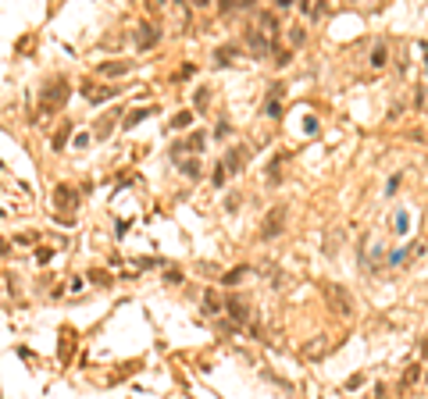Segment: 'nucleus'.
<instances>
[{
  "label": "nucleus",
  "mask_w": 428,
  "mask_h": 399,
  "mask_svg": "<svg viewBox=\"0 0 428 399\" xmlns=\"http://www.w3.org/2000/svg\"><path fill=\"white\" fill-rule=\"evenodd\" d=\"M207 310H214V314H221V303H218V296H207Z\"/></svg>",
  "instance_id": "obj_17"
},
{
  "label": "nucleus",
  "mask_w": 428,
  "mask_h": 399,
  "mask_svg": "<svg viewBox=\"0 0 428 399\" xmlns=\"http://www.w3.org/2000/svg\"><path fill=\"white\" fill-rule=\"evenodd\" d=\"M243 274H247V267H236V271H228V274H225V285H232V282H239Z\"/></svg>",
  "instance_id": "obj_13"
},
{
  "label": "nucleus",
  "mask_w": 428,
  "mask_h": 399,
  "mask_svg": "<svg viewBox=\"0 0 428 399\" xmlns=\"http://www.w3.org/2000/svg\"><path fill=\"white\" fill-rule=\"evenodd\" d=\"M189 121H193V114H189V111H178V114L172 118V125H175V129H182V125H189Z\"/></svg>",
  "instance_id": "obj_9"
},
{
  "label": "nucleus",
  "mask_w": 428,
  "mask_h": 399,
  "mask_svg": "<svg viewBox=\"0 0 428 399\" xmlns=\"http://www.w3.org/2000/svg\"><path fill=\"white\" fill-rule=\"evenodd\" d=\"M68 100V82L65 79H54L50 86H47V93H43V107H39V114H54V111H61V103Z\"/></svg>",
  "instance_id": "obj_1"
},
{
  "label": "nucleus",
  "mask_w": 428,
  "mask_h": 399,
  "mask_svg": "<svg viewBox=\"0 0 428 399\" xmlns=\"http://www.w3.org/2000/svg\"><path fill=\"white\" fill-rule=\"evenodd\" d=\"M57 203L61 207H75V193H68V186H61L57 189Z\"/></svg>",
  "instance_id": "obj_5"
},
{
  "label": "nucleus",
  "mask_w": 428,
  "mask_h": 399,
  "mask_svg": "<svg viewBox=\"0 0 428 399\" xmlns=\"http://www.w3.org/2000/svg\"><path fill=\"white\" fill-rule=\"evenodd\" d=\"M114 93H118V89H100V93H89V97H93V100L100 103V100H111Z\"/></svg>",
  "instance_id": "obj_14"
},
{
  "label": "nucleus",
  "mask_w": 428,
  "mask_h": 399,
  "mask_svg": "<svg viewBox=\"0 0 428 399\" xmlns=\"http://www.w3.org/2000/svg\"><path fill=\"white\" fill-rule=\"evenodd\" d=\"M0 253H7V242H4V239H0Z\"/></svg>",
  "instance_id": "obj_18"
},
{
  "label": "nucleus",
  "mask_w": 428,
  "mask_h": 399,
  "mask_svg": "<svg viewBox=\"0 0 428 399\" xmlns=\"http://www.w3.org/2000/svg\"><path fill=\"white\" fill-rule=\"evenodd\" d=\"M211 178H214V186H225V167H214Z\"/></svg>",
  "instance_id": "obj_16"
},
{
  "label": "nucleus",
  "mask_w": 428,
  "mask_h": 399,
  "mask_svg": "<svg viewBox=\"0 0 428 399\" xmlns=\"http://www.w3.org/2000/svg\"><path fill=\"white\" fill-rule=\"evenodd\" d=\"M410 253H414V246H403V250H396V253H392V260H389V264H403V260H407Z\"/></svg>",
  "instance_id": "obj_8"
},
{
  "label": "nucleus",
  "mask_w": 428,
  "mask_h": 399,
  "mask_svg": "<svg viewBox=\"0 0 428 399\" xmlns=\"http://www.w3.org/2000/svg\"><path fill=\"white\" fill-rule=\"evenodd\" d=\"M50 257H54V250H50V246H39V250H36V264H47Z\"/></svg>",
  "instance_id": "obj_12"
},
{
  "label": "nucleus",
  "mask_w": 428,
  "mask_h": 399,
  "mask_svg": "<svg viewBox=\"0 0 428 399\" xmlns=\"http://www.w3.org/2000/svg\"><path fill=\"white\" fill-rule=\"evenodd\" d=\"M418 378H421V367H418V364L407 367V378H403V381H418Z\"/></svg>",
  "instance_id": "obj_15"
},
{
  "label": "nucleus",
  "mask_w": 428,
  "mask_h": 399,
  "mask_svg": "<svg viewBox=\"0 0 428 399\" xmlns=\"http://www.w3.org/2000/svg\"><path fill=\"white\" fill-rule=\"evenodd\" d=\"M143 118H146V111H132V114L125 118V129H132V125H140Z\"/></svg>",
  "instance_id": "obj_11"
},
{
  "label": "nucleus",
  "mask_w": 428,
  "mask_h": 399,
  "mask_svg": "<svg viewBox=\"0 0 428 399\" xmlns=\"http://www.w3.org/2000/svg\"><path fill=\"white\" fill-rule=\"evenodd\" d=\"M407 228H410V221H407V210H400V214H396V232H407Z\"/></svg>",
  "instance_id": "obj_10"
},
{
  "label": "nucleus",
  "mask_w": 428,
  "mask_h": 399,
  "mask_svg": "<svg viewBox=\"0 0 428 399\" xmlns=\"http://www.w3.org/2000/svg\"><path fill=\"white\" fill-rule=\"evenodd\" d=\"M154 39H157V36H154V29H150V25H140V36H136V43H140V47L146 50V47H154Z\"/></svg>",
  "instance_id": "obj_4"
},
{
  "label": "nucleus",
  "mask_w": 428,
  "mask_h": 399,
  "mask_svg": "<svg viewBox=\"0 0 428 399\" xmlns=\"http://www.w3.org/2000/svg\"><path fill=\"white\" fill-rule=\"evenodd\" d=\"M386 57H389V50L378 43V47H375V54H371V65H375V68H382V65H386Z\"/></svg>",
  "instance_id": "obj_6"
},
{
  "label": "nucleus",
  "mask_w": 428,
  "mask_h": 399,
  "mask_svg": "<svg viewBox=\"0 0 428 399\" xmlns=\"http://www.w3.org/2000/svg\"><path fill=\"white\" fill-rule=\"evenodd\" d=\"M328 296H332L335 306H339V314H343V317L354 314V303H350V296H346V289H343V285H328Z\"/></svg>",
  "instance_id": "obj_2"
},
{
  "label": "nucleus",
  "mask_w": 428,
  "mask_h": 399,
  "mask_svg": "<svg viewBox=\"0 0 428 399\" xmlns=\"http://www.w3.org/2000/svg\"><path fill=\"white\" fill-rule=\"evenodd\" d=\"M228 310H232V317H236V321H247V306H239L236 299H228Z\"/></svg>",
  "instance_id": "obj_7"
},
{
  "label": "nucleus",
  "mask_w": 428,
  "mask_h": 399,
  "mask_svg": "<svg viewBox=\"0 0 428 399\" xmlns=\"http://www.w3.org/2000/svg\"><path fill=\"white\" fill-rule=\"evenodd\" d=\"M132 71V61H114V65H100V75H125Z\"/></svg>",
  "instance_id": "obj_3"
}]
</instances>
